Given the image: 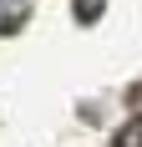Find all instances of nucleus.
<instances>
[{
  "instance_id": "nucleus-1",
  "label": "nucleus",
  "mask_w": 142,
  "mask_h": 147,
  "mask_svg": "<svg viewBox=\"0 0 142 147\" xmlns=\"http://www.w3.org/2000/svg\"><path fill=\"white\" fill-rule=\"evenodd\" d=\"M26 15H30V0H0V36L20 30V26H26Z\"/></svg>"
},
{
  "instance_id": "nucleus-2",
  "label": "nucleus",
  "mask_w": 142,
  "mask_h": 147,
  "mask_svg": "<svg viewBox=\"0 0 142 147\" xmlns=\"http://www.w3.org/2000/svg\"><path fill=\"white\" fill-rule=\"evenodd\" d=\"M112 147H142V117H132V122H122V132L112 137Z\"/></svg>"
},
{
  "instance_id": "nucleus-3",
  "label": "nucleus",
  "mask_w": 142,
  "mask_h": 147,
  "mask_svg": "<svg viewBox=\"0 0 142 147\" xmlns=\"http://www.w3.org/2000/svg\"><path fill=\"white\" fill-rule=\"evenodd\" d=\"M76 15H81V20H97V15H101V0H76Z\"/></svg>"
}]
</instances>
